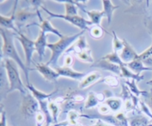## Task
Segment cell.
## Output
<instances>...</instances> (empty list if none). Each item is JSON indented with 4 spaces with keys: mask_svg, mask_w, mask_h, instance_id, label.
I'll use <instances>...</instances> for the list:
<instances>
[{
    "mask_svg": "<svg viewBox=\"0 0 152 126\" xmlns=\"http://www.w3.org/2000/svg\"><path fill=\"white\" fill-rule=\"evenodd\" d=\"M81 117H85L88 119H100L102 121L105 122L106 123H110L111 125L114 126H121L120 122L118 121L116 117L109 115H89V114H82L80 115Z\"/></svg>",
    "mask_w": 152,
    "mask_h": 126,
    "instance_id": "cell-12",
    "label": "cell"
},
{
    "mask_svg": "<svg viewBox=\"0 0 152 126\" xmlns=\"http://www.w3.org/2000/svg\"><path fill=\"white\" fill-rule=\"evenodd\" d=\"M152 56V44L151 45L148 47V49L145 50L143 53H142L141 54L139 55V57H138V59L142 61L145 60V59H148V58L151 57Z\"/></svg>",
    "mask_w": 152,
    "mask_h": 126,
    "instance_id": "cell-32",
    "label": "cell"
},
{
    "mask_svg": "<svg viewBox=\"0 0 152 126\" xmlns=\"http://www.w3.org/2000/svg\"><path fill=\"white\" fill-rule=\"evenodd\" d=\"M149 124L148 119L145 117H137L131 119L130 126H147Z\"/></svg>",
    "mask_w": 152,
    "mask_h": 126,
    "instance_id": "cell-24",
    "label": "cell"
},
{
    "mask_svg": "<svg viewBox=\"0 0 152 126\" xmlns=\"http://www.w3.org/2000/svg\"><path fill=\"white\" fill-rule=\"evenodd\" d=\"M91 66L96 67V68H102V69L104 70H108V71H111V72L114 73V74H117V75H121V68H120V65L111 63L109 61L102 59V58L100 60L98 61L97 62L94 63Z\"/></svg>",
    "mask_w": 152,
    "mask_h": 126,
    "instance_id": "cell-11",
    "label": "cell"
},
{
    "mask_svg": "<svg viewBox=\"0 0 152 126\" xmlns=\"http://www.w3.org/2000/svg\"><path fill=\"white\" fill-rule=\"evenodd\" d=\"M123 44H124V47L122 50L121 53L120 55V59H122L125 64H128L129 62H133L134 60H136L139 57V55L137 54L135 50L132 48V46L127 42V41L123 39Z\"/></svg>",
    "mask_w": 152,
    "mask_h": 126,
    "instance_id": "cell-8",
    "label": "cell"
},
{
    "mask_svg": "<svg viewBox=\"0 0 152 126\" xmlns=\"http://www.w3.org/2000/svg\"><path fill=\"white\" fill-rule=\"evenodd\" d=\"M105 82L108 83V84H109V85L113 86V87H116V86L118 85L119 84L117 79H115L114 77H112V76L108 77V79H106V82Z\"/></svg>",
    "mask_w": 152,
    "mask_h": 126,
    "instance_id": "cell-34",
    "label": "cell"
},
{
    "mask_svg": "<svg viewBox=\"0 0 152 126\" xmlns=\"http://www.w3.org/2000/svg\"><path fill=\"white\" fill-rule=\"evenodd\" d=\"M121 68V75L120 76L126 77V78L132 79V80H135L137 82H140L144 79V76L138 75V74H134V73L131 72L130 70L126 66V65L120 66Z\"/></svg>",
    "mask_w": 152,
    "mask_h": 126,
    "instance_id": "cell-18",
    "label": "cell"
},
{
    "mask_svg": "<svg viewBox=\"0 0 152 126\" xmlns=\"http://www.w3.org/2000/svg\"><path fill=\"white\" fill-rule=\"evenodd\" d=\"M105 103L109 107L110 109L114 112L120 111L122 106L121 100L117 99V98H111V99H107Z\"/></svg>",
    "mask_w": 152,
    "mask_h": 126,
    "instance_id": "cell-22",
    "label": "cell"
},
{
    "mask_svg": "<svg viewBox=\"0 0 152 126\" xmlns=\"http://www.w3.org/2000/svg\"><path fill=\"white\" fill-rule=\"evenodd\" d=\"M47 36L46 34L43 31H40L39 36L37 39L35 41V47H36V51L37 52L39 57L40 60L43 59L45 56V47H47L48 43H47Z\"/></svg>",
    "mask_w": 152,
    "mask_h": 126,
    "instance_id": "cell-10",
    "label": "cell"
},
{
    "mask_svg": "<svg viewBox=\"0 0 152 126\" xmlns=\"http://www.w3.org/2000/svg\"><path fill=\"white\" fill-rule=\"evenodd\" d=\"M147 126H152V124H151V123H149V124H148Z\"/></svg>",
    "mask_w": 152,
    "mask_h": 126,
    "instance_id": "cell-43",
    "label": "cell"
},
{
    "mask_svg": "<svg viewBox=\"0 0 152 126\" xmlns=\"http://www.w3.org/2000/svg\"><path fill=\"white\" fill-rule=\"evenodd\" d=\"M126 84L129 86L131 90L132 91V93H134V94H136L137 96H140V95H144V96H148V93L146 91H141L139 89L137 88V86L136 85V82H135V80H132V82H126Z\"/></svg>",
    "mask_w": 152,
    "mask_h": 126,
    "instance_id": "cell-26",
    "label": "cell"
},
{
    "mask_svg": "<svg viewBox=\"0 0 152 126\" xmlns=\"http://www.w3.org/2000/svg\"><path fill=\"white\" fill-rule=\"evenodd\" d=\"M36 119H37V125H38V126L41 125L42 122L44 121V117H43L42 114L41 113H38V114L36 115Z\"/></svg>",
    "mask_w": 152,
    "mask_h": 126,
    "instance_id": "cell-36",
    "label": "cell"
},
{
    "mask_svg": "<svg viewBox=\"0 0 152 126\" xmlns=\"http://www.w3.org/2000/svg\"><path fill=\"white\" fill-rule=\"evenodd\" d=\"M102 4H103V10L102 11L105 13V16L108 18V24L111 23V19H112L113 13H114V10L118 8L119 6H115L111 3V1H102Z\"/></svg>",
    "mask_w": 152,
    "mask_h": 126,
    "instance_id": "cell-16",
    "label": "cell"
},
{
    "mask_svg": "<svg viewBox=\"0 0 152 126\" xmlns=\"http://www.w3.org/2000/svg\"><path fill=\"white\" fill-rule=\"evenodd\" d=\"M147 84H149V85L152 86V79L150 80V81L147 82Z\"/></svg>",
    "mask_w": 152,
    "mask_h": 126,
    "instance_id": "cell-42",
    "label": "cell"
},
{
    "mask_svg": "<svg viewBox=\"0 0 152 126\" xmlns=\"http://www.w3.org/2000/svg\"><path fill=\"white\" fill-rule=\"evenodd\" d=\"M91 126H113V125H108V123L102 121V120L100 119H97V121L96 122L95 124L92 125Z\"/></svg>",
    "mask_w": 152,
    "mask_h": 126,
    "instance_id": "cell-38",
    "label": "cell"
},
{
    "mask_svg": "<svg viewBox=\"0 0 152 126\" xmlns=\"http://www.w3.org/2000/svg\"><path fill=\"white\" fill-rule=\"evenodd\" d=\"M98 102H99V99H98L97 96H96L93 92H91L88 97L87 102H86V105H85V108H86V109L91 108H93V107H95L96 105H97Z\"/></svg>",
    "mask_w": 152,
    "mask_h": 126,
    "instance_id": "cell-25",
    "label": "cell"
},
{
    "mask_svg": "<svg viewBox=\"0 0 152 126\" xmlns=\"http://www.w3.org/2000/svg\"><path fill=\"white\" fill-rule=\"evenodd\" d=\"M91 35L94 37V38H100L102 36V31L100 27H94L90 30Z\"/></svg>",
    "mask_w": 152,
    "mask_h": 126,
    "instance_id": "cell-33",
    "label": "cell"
},
{
    "mask_svg": "<svg viewBox=\"0 0 152 126\" xmlns=\"http://www.w3.org/2000/svg\"><path fill=\"white\" fill-rule=\"evenodd\" d=\"M39 103L38 101L34 98L33 95L27 94L24 96L21 105V111L25 118H31L34 117L39 113Z\"/></svg>",
    "mask_w": 152,
    "mask_h": 126,
    "instance_id": "cell-4",
    "label": "cell"
},
{
    "mask_svg": "<svg viewBox=\"0 0 152 126\" xmlns=\"http://www.w3.org/2000/svg\"><path fill=\"white\" fill-rule=\"evenodd\" d=\"M87 13V14L88 15V16L91 19V22L92 24H95V25H99L101 20H102V17H104L105 16V13L103 11L99 12V11H86Z\"/></svg>",
    "mask_w": 152,
    "mask_h": 126,
    "instance_id": "cell-21",
    "label": "cell"
},
{
    "mask_svg": "<svg viewBox=\"0 0 152 126\" xmlns=\"http://www.w3.org/2000/svg\"><path fill=\"white\" fill-rule=\"evenodd\" d=\"M102 59H106V60L109 61L111 63H114L115 65H120V66H122V65H124L125 63L122 61V59H120V56L117 54V52H114V53H111L110 54L106 55L105 56H104Z\"/></svg>",
    "mask_w": 152,
    "mask_h": 126,
    "instance_id": "cell-23",
    "label": "cell"
},
{
    "mask_svg": "<svg viewBox=\"0 0 152 126\" xmlns=\"http://www.w3.org/2000/svg\"><path fill=\"white\" fill-rule=\"evenodd\" d=\"M26 87L29 89V90H31V93H32V95L34 96V98H35L38 102L45 101L46 99L50 98V96L53 94V93H55V92H53V93H50V94H46V93H45L44 92H41L39 91V90H37V89H36L35 87L31 84H27Z\"/></svg>",
    "mask_w": 152,
    "mask_h": 126,
    "instance_id": "cell-15",
    "label": "cell"
},
{
    "mask_svg": "<svg viewBox=\"0 0 152 126\" xmlns=\"http://www.w3.org/2000/svg\"><path fill=\"white\" fill-rule=\"evenodd\" d=\"M0 126H7V124H6L5 112L3 110L1 111V122H0Z\"/></svg>",
    "mask_w": 152,
    "mask_h": 126,
    "instance_id": "cell-37",
    "label": "cell"
},
{
    "mask_svg": "<svg viewBox=\"0 0 152 126\" xmlns=\"http://www.w3.org/2000/svg\"><path fill=\"white\" fill-rule=\"evenodd\" d=\"M65 14L69 16H77V8L74 6L72 2L65 4Z\"/></svg>",
    "mask_w": 152,
    "mask_h": 126,
    "instance_id": "cell-30",
    "label": "cell"
},
{
    "mask_svg": "<svg viewBox=\"0 0 152 126\" xmlns=\"http://www.w3.org/2000/svg\"><path fill=\"white\" fill-rule=\"evenodd\" d=\"M142 62H143L145 66L148 67V68H152V56L148 58V59H145V60L142 61Z\"/></svg>",
    "mask_w": 152,
    "mask_h": 126,
    "instance_id": "cell-39",
    "label": "cell"
},
{
    "mask_svg": "<svg viewBox=\"0 0 152 126\" xmlns=\"http://www.w3.org/2000/svg\"><path fill=\"white\" fill-rule=\"evenodd\" d=\"M127 68H129V70L133 71L134 74L140 75L141 72L144 71H152V68H148V67L145 66L143 62L140 59H136L134 60L133 62H129L128 64H125Z\"/></svg>",
    "mask_w": 152,
    "mask_h": 126,
    "instance_id": "cell-13",
    "label": "cell"
},
{
    "mask_svg": "<svg viewBox=\"0 0 152 126\" xmlns=\"http://www.w3.org/2000/svg\"><path fill=\"white\" fill-rule=\"evenodd\" d=\"M48 108L52 113V118H53V122L55 123H57V118L59 112V108L54 102H50L48 105Z\"/></svg>",
    "mask_w": 152,
    "mask_h": 126,
    "instance_id": "cell-29",
    "label": "cell"
},
{
    "mask_svg": "<svg viewBox=\"0 0 152 126\" xmlns=\"http://www.w3.org/2000/svg\"><path fill=\"white\" fill-rule=\"evenodd\" d=\"M36 68L37 71L42 75V76L46 80L51 82H56L58 77L60 76L56 71L52 70L48 65L46 64H35Z\"/></svg>",
    "mask_w": 152,
    "mask_h": 126,
    "instance_id": "cell-7",
    "label": "cell"
},
{
    "mask_svg": "<svg viewBox=\"0 0 152 126\" xmlns=\"http://www.w3.org/2000/svg\"><path fill=\"white\" fill-rule=\"evenodd\" d=\"M99 112L101 113V114H102V115H105V114H108V113L109 112L110 108L108 105H102V106L99 107Z\"/></svg>",
    "mask_w": 152,
    "mask_h": 126,
    "instance_id": "cell-35",
    "label": "cell"
},
{
    "mask_svg": "<svg viewBox=\"0 0 152 126\" xmlns=\"http://www.w3.org/2000/svg\"><path fill=\"white\" fill-rule=\"evenodd\" d=\"M86 47H87V44H86V38L85 36H82L78 39V42H77V43L72 47H71L70 48H68L66 51L68 53L71 50H75L76 52H77V53H79L84 50Z\"/></svg>",
    "mask_w": 152,
    "mask_h": 126,
    "instance_id": "cell-20",
    "label": "cell"
},
{
    "mask_svg": "<svg viewBox=\"0 0 152 126\" xmlns=\"http://www.w3.org/2000/svg\"><path fill=\"white\" fill-rule=\"evenodd\" d=\"M114 34V41H113V45H114V52H118L119 50H123L124 47V44H123V40H120L118 39L117 34L114 31H113Z\"/></svg>",
    "mask_w": 152,
    "mask_h": 126,
    "instance_id": "cell-28",
    "label": "cell"
},
{
    "mask_svg": "<svg viewBox=\"0 0 152 126\" xmlns=\"http://www.w3.org/2000/svg\"><path fill=\"white\" fill-rule=\"evenodd\" d=\"M17 34H19V36H17L16 38L19 40L22 47H23L25 54V65L28 68V67L31 65V62H32L33 54H34V51H36L35 42L28 39V37L25 36L24 34H21V33L19 32Z\"/></svg>",
    "mask_w": 152,
    "mask_h": 126,
    "instance_id": "cell-6",
    "label": "cell"
},
{
    "mask_svg": "<svg viewBox=\"0 0 152 126\" xmlns=\"http://www.w3.org/2000/svg\"><path fill=\"white\" fill-rule=\"evenodd\" d=\"M101 76H102V74L99 72H94L93 73V74H91L90 75L86 76V78L80 82L79 87H80V89L86 88V87H88V86H90L91 84H93L94 82H95L96 80L99 79L101 77Z\"/></svg>",
    "mask_w": 152,
    "mask_h": 126,
    "instance_id": "cell-14",
    "label": "cell"
},
{
    "mask_svg": "<svg viewBox=\"0 0 152 126\" xmlns=\"http://www.w3.org/2000/svg\"><path fill=\"white\" fill-rule=\"evenodd\" d=\"M40 28H41L42 31L45 32V34L47 32H50L52 33V34H56V35L58 36L60 39L64 36L61 34L60 31H59L57 29H56V28H54L53 26H52L51 24L50 23V22H49L48 20L42 21V25H40Z\"/></svg>",
    "mask_w": 152,
    "mask_h": 126,
    "instance_id": "cell-19",
    "label": "cell"
},
{
    "mask_svg": "<svg viewBox=\"0 0 152 126\" xmlns=\"http://www.w3.org/2000/svg\"><path fill=\"white\" fill-rule=\"evenodd\" d=\"M55 69L59 76L68 77L73 79H81L82 78H84L86 75V73L77 72L68 66L56 68Z\"/></svg>",
    "mask_w": 152,
    "mask_h": 126,
    "instance_id": "cell-9",
    "label": "cell"
},
{
    "mask_svg": "<svg viewBox=\"0 0 152 126\" xmlns=\"http://www.w3.org/2000/svg\"><path fill=\"white\" fill-rule=\"evenodd\" d=\"M148 108H149L151 112L152 113V93L151 94V96H149V98H148Z\"/></svg>",
    "mask_w": 152,
    "mask_h": 126,
    "instance_id": "cell-41",
    "label": "cell"
},
{
    "mask_svg": "<svg viewBox=\"0 0 152 126\" xmlns=\"http://www.w3.org/2000/svg\"><path fill=\"white\" fill-rule=\"evenodd\" d=\"M31 15H35L34 13H31L29 12H27L25 10H22V11L19 12V13L16 14L17 16V20L19 22H24L25 21H26L28 18L31 17Z\"/></svg>",
    "mask_w": 152,
    "mask_h": 126,
    "instance_id": "cell-31",
    "label": "cell"
},
{
    "mask_svg": "<svg viewBox=\"0 0 152 126\" xmlns=\"http://www.w3.org/2000/svg\"><path fill=\"white\" fill-rule=\"evenodd\" d=\"M14 12H13V14H12V16L10 17H4L2 15H1L0 16V23H1V28L4 27V28H7V29H12L13 31H14L15 32H16L18 34L19 31H18V30H16V28L13 25V21H14L15 19Z\"/></svg>",
    "mask_w": 152,
    "mask_h": 126,
    "instance_id": "cell-17",
    "label": "cell"
},
{
    "mask_svg": "<svg viewBox=\"0 0 152 126\" xmlns=\"http://www.w3.org/2000/svg\"><path fill=\"white\" fill-rule=\"evenodd\" d=\"M77 55H78L79 58L83 62H91V63L94 62V59L92 58L91 55V50H84L80 52V53H77Z\"/></svg>",
    "mask_w": 152,
    "mask_h": 126,
    "instance_id": "cell-27",
    "label": "cell"
},
{
    "mask_svg": "<svg viewBox=\"0 0 152 126\" xmlns=\"http://www.w3.org/2000/svg\"><path fill=\"white\" fill-rule=\"evenodd\" d=\"M42 8L45 10L47 13H48L50 16V17H55V18H61V19H65L66 21L69 22L70 23L73 24L75 26L78 27L80 29L82 30V31L88 30V25H91V22L88 20H86L84 18L81 17L80 16H69V15L66 14H56V13H53L52 12L49 11L48 9L42 6Z\"/></svg>",
    "mask_w": 152,
    "mask_h": 126,
    "instance_id": "cell-5",
    "label": "cell"
},
{
    "mask_svg": "<svg viewBox=\"0 0 152 126\" xmlns=\"http://www.w3.org/2000/svg\"><path fill=\"white\" fill-rule=\"evenodd\" d=\"M72 62H73V59L71 56H68V57H66V59H65V63H66V66L69 67V65H71V64H72Z\"/></svg>",
    "mask_w": 152,
    "mask_h": 126,
    "instance_id": "cell-40",
    "label": "cell"
},
{
    "mask_svg": "<svg viewBox=\"0 0 152 126\" xmlns=\"http://www.w3.org/2000/svg\"><path fill=\"white\" fill-rule=\"evenodd\" d=\"M84 32V31H81L79 34L73 36H64L59 41L56 42V43H53V44H48V43L47 47H48V48H50L51 50L52 53L50 60L48 62H47L46 65L49 66L51 64H53V65L56 64L58 59L62 55V53L64 51L68 50L70 45L71 44H73L77 39L80 38L82 36V34Z\"/></svg>",
    "mask_w": 152,
    "mask_h": 126,
    "instance_id": "cell-3",
    "label": "cell"
},
{
    "mask_svg": "<svg viewBox=\"0 0 152 126\" xmlns=\"http://www.w3.org/2000/svg\"><path fill=\"white\" fill-rule=\"evenodd\" d=\"M4 68L7 72V78L9 82L8 92L13 90H19L22 95L25 96L28 94L27 87H25L21 79L19 70L17 69L16 63L10 59H5L4 60Z\"/></svg>",
    "mask_w": 152,
    "mask_h": 126,
    "instance_id": "cell-2",
    "label": "cell"
},
{
    "mask_svg": "<svg viewBox=\"0 0 152 126\" xmlns=\"http://www.w3.org/2000/svg\"><path fill=\"white\" fill-rule=\"evenodd\" d=\"M1 31V36L2 37V41H3V45L2 48H1V56L5 59H13L16 64L19 65L21 68L23 70L24 73L25 74V77L27 79V83L29 84V78H28V71L29 69L26 67L25 64L22 62L20 56L18 54L17 51L15 47L14 42H13V34H11V32L7 30L4 29L3 28H1L0 29Z\"/></svg>",
    "mask_w": 152,
    "mask_h": 126,
    "instance_id": "cell-1",
    "label": "cell"
}]
</instances>
